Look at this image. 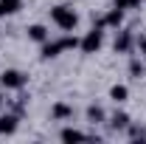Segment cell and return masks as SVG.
<instances>
[{
	"mask_svg": "<svg viewBox=\"0 0 146 144\" xmlns=\"http://www.w3.org/2000/svg\"><path fill=\"white\" fill-rule=\"evenodd\" d=\"M51 20L62 31H76V26H79V14L73 11L70 6H54L51 9Z\"/></svg>",
	"mask_w": 146,
	"mask_h": 144,
	"instance_id": "obj_1",
	"label": "cell"
},
{
	"mask_svg": "<svg viewBox=\"0 0 146 144\" xmlns=\"http://www.w3.org/2000/svg\"><path fill=\"white\" fill-rule=\"evenodd\" d=\"M101 45H104V28H98V26H93L90 31L79 40V48H82V54H96Z\"/></svg>",
	"mask_w": 146,
	"mask_h": 144,
	"instance_id": "obj_2",
	"label": "cell"
},
{
	"mask_svg": "<svg viewBox=\"0 0 146 144\" xmlns=\"http://www.w3.org/2000/svg\"><path fill=\"white\" fill-rule=\"evenodd\" d=\"M25 82H28V76L23 71H17V68H6L0 73V85L6 90H20V88H25Z\"/></svg>",
	"mask_w": 146,
	"mask_h": 144,
	"instance_id": "obj_3",
	"label": "cell"
},
{
	"mask_svg": "<svg viewBox=\"0 0 146 144\" xmlns=\"http://www.w3.org/2000/svg\"><path fill=\"white\" fill-rule=\"evenodd\" d=\"M121 23H124V11L112 6V9H110V11H107L101 20H98L96 26H98V28H121Z\"/></svg>",
	"mask_w": 146,
	"mask_h": 144,
	"instance_id": "obj_4",
	"label": "cell"
},
{
	"mask_svg": "<svg viewBox=\"0 0 146 144\" xmlns=\"http://www.w3.org/2000/svg\"><path fill=\"white\" fill-rule=\"evenodd\" d=\"M132 45H135V37H132V31H127V28H121L118 31V37H115V54H129L132 51Z\"/></svg>",
	"mask_w": 146,
	"mask_h": 144,
	"instance_id": "obj_5",
	"label": "cell"
},
{
	"mask_svg": "<svg viewBox=\"0 0 146 144\" xmlns=\"http://www.w3.org/2000/svg\"><path fill=\"white\" fill-rule=\"evenodd\" d=\"M20 124V119H17V113H0V136H11L14 130H17Z\"/></svg>",
	"mask_w": 146,
	"mask_h": 144,
	"instance_id": "obj_6",
	"label": "cell"
},
{
	"mask_svg": "<svg viewBox=\"0 0 146 144\" xmlns=\"http://www.w3.org/2000/svg\"><path fill=\"white\" fill-rule=\"evenodd\" d=\"M28 40H34V42H48V40H51V31H48V26H42V23H34V26H28Z\"/></svg>",
	"mask_w": 146,
	"mask_h": 144,
	"instance_id": "obj_7",
	"label": "cell"
},
{
	"mask_svg": "<svg viewBox=\"0 0 146 144\" xmlns=\"http://www.w3.org/2000/svg\"><path fill=\"white\" fill-rule=\"evenodd\" d=\"M70 116H73V108L65 105V102H56L54 108H51V119H54V122H65V119H70Z\"/></svg>",
	"mask_w": 146,
	"mask_h": 144,
	"instance_id": "obj_8",
	"label": "cell"
},
{
	"mask_svg": "<svg viewBox=\"0 0 146 144\" xmlns=\"http://www.w3.org/2000/svg\"><path fill=\"white\" fill-rule=\"evenodd\" d=\"M62 51H65V48H62V40H56V42H51V40L42 42V59H54V57H59Z\"/></svg>",
	"mask_w": 146,
	"mask_h": 144,
	"instance_id": "obj_9",
	"label": "cell"
},
{
	"mask_svg": "<svg viewBox=\"0 0 146 144\" xmlns=\"http://www.w3.org/2000/svg\"><path fill=\"white\" fill-rule=\"evenodd\" d=\"M110 99L118 102V105L127 102V99H129V88H127V85H112V88H110Z\"/></svg>",
	"mask_w": 146,
	"mask_h": 144,
	"instance_id": "obj_10",
	"label": "cell"
},
{
	"mask_svg": "<svg viewBox=\"0 0 146 144\" xmlns=\"http://www.w3.org/2000/svg\"><path fill=\"white\" fill-rule=\"evenodd\" d=\"M110 127H112V130H127V127H129V116L124 113V110L112 113V119H110Z\"/></svg>",
	"mask_w": 146,
	"mask_h": 144,
	"instance_id": "obj_11",
	"label": "cell"
},
{
	"mask_svg": "<svg viewBox=\"0 0 146 144\" xmlns=\"http://www.w3.org/2000/svg\"><path fill=\"white\" fill-rule=\"evenodd\" d=\"M23 9V0H0V14H14Z\"/></svg>",
	"mask_w": 146,
	"mask_h": 144,
	"instance_id": "obj_12",
	"label": "cell"
},
{
	"mask_svg": "<svg viewBox=\"0 0 146 144\" xmlns=\"http://www.w3.org/2000/svg\"><path fill=\"white\" fill-rule=\"evenodd\" d=\"M59 139H62V141H84L87 136H84V133H79V130H73V127H65V130L59 133Z\"/></svg>",
	"mask_w": 146,
	"mask_h": 144,
	"instance_id": "obj_13",
	"label": "cell"
},
{
	"mask_svg": "<svg viewBox=\"0 0 146 144\" xmlns=\"http://www.w3.org/2000/svg\"><path fill=\"white\" fill-rule=\"evenodd\" d=\"M87 119H90L93 124H101V122H104V110L98 108V105H90V108H87Z\"/></svg>",
	"mask_w": 146,
	"mask_h": 144,
	"instance_id": "obj_14",
	"label": "cell"
},
{
	"mask_svg": "<svg viewBox=\"0 0 146 144\" xmlns=\"http://www.w3.org/2000/svg\"><path fill=\"white\" fill-rule=\"evenodd\" d=\"M112 6H115V9H121V11H132V9H141V3H138V0H112Z\"/></svg>",
	"mask_w": 146,
	"mask_h": 144,
	"instance_id": "obj_15",
	"label": "cell"
},
{
	"mask_svg": "<svg viewBox=\"0 0 146 144\" xmlns=\"http://www.w3.org/2000/svg\"><path fill=\"white\" fill-rule=\"evenodd\" d=\"M129 73H132L135 79H141V76H143V65H141L138 59H132V62H129Z\"/></svg>",
	"mask_w": 146,
	"mask_h": 144,
	"instance_id": "obj_16",
	"label": "cell"
},
{
	"mask_svg": "<svg viewBox=\"0 0 146 144\" xmlns=\"http://www.w3.org/2000/svg\"><path fill=\"white\" fill-rule=\"evenodd\" d=\"M62 48H65V51H70V48H79V40H76V37H62Z\"/></svg>",
	"mask_w": 146,
	"mask_h": 144,
	"instance_id": "obj_17",
	"label": "cell"
},
{
	"mask_svg": "<svg viewBox=\"0 0 146 144\" xmlns=\"http://www.w3.org/2000/svg\"><path fill=\"white\" fill-rule=\"evenodd\" d=\"M129 139H146V130L143 127H132L129 124Z\"/></svg>",
	"mask_w": 146,
	"mask_h": 144,
	"instance_id": "obj_18",
	"label": "cell"
},
{
	"mask_svg": "<svg viewBox=\"0 0 146 144\" xmlns=\"http://www.w3.org/2000/svg\"><path fill=\"white\" fill-rule=\"evenodd\" d=\"M138 51H141V57H146V34L138 37Z\"/></svg>",
	"mask_w": 146,
	"mask_h": 144,
	"instance_id": "obj_19",
	"label": "cell"
},
{
	"mask_svg": "<svg viewBox=\"0 0 146 144\" xmlns=\"http://www.w3.org/2000/svg\"><path fill=\"white\" fill-rule=\"evenodd\" d=\"M3 102H6V99H3V93H0V108H3Z\"/></svg>",
	"mask_w": 146,
	"mask_h": 144,
	"instance_id": "obj_20",
	"label": "cell"
},
{
	"mask_svg": "<svg viewBox=\"0 0 146 144\" xmlns=\"http://www.w3.org/2000/svg\"><path fill=\"white\" fill-rule=\"evenodd\" d=\"M138 3H143V0H138Z\"/></svg>",
	"mask_w": 146,
	"mask_h": 144,
	"instance_id": "obj_21",
	"label": "cell"
}]
</instances>
